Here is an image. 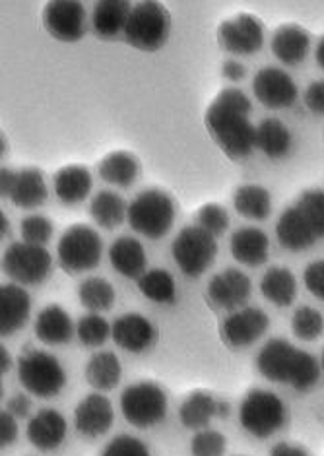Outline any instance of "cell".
Returning <instances> with one entry per match:
<instances>
[{
	"label": "cell",
	"instance_id": "6da1fadb",
	"mask_svg": "<svg viewBox=\"0 0 324 456\" xmlns=\"http://www.w3.org/2000/svg\"><path fill=\"white\" fill-rule=\"evenodd\" d=\"M251 100L237 88L222 90L204 115L214 142L231 159L251 156L256 148V126L251 123Z\"/></svg>",
	"mask_w": 324,
	"mask_h": 456
},
{
	"label": "cell",
	"instance_id": "7a4b0ae2",
	"mask_svg": "<svg viewBox=\"0 0 324 456\" xmlns=\"http://www.w3.org/2000/svg\"><path fill=\"white\" fill-rule=\"evenodd\" d=\"M256 367L268 381L289 385L296 390H309L317 385L320 375V365L315 357L284 338H272L261 347Z\"/></svg>",
	"mask_w": 324,
	"mask_h": 456
},
{
	"label": "cell",
	"instance_id": "3957f363",
	"mask_svg": "<svg viewBox=\"0 0 324 456\" xmlns=\"http://www.w3.org/2000/svg\"><path fill=\"white\" fill-rule=\"evenodd\" d=\"M177 216V204L166 191L148 189L138 192L128 204V224L146 239H161L171 230Z\"/></svg>",
	"mask_w": 324,
	"mask_h": 456
},
{
	"label": "cell",
	"instance_id": "277c9868",
	"mask_svg": "<svg viewBox=\"0 0 324 456\" xmlns=\"http://www.w3.org/2000/svg\"><path fill=\"white\" fill-rule=\"evenodd\" d=\"M169 29L171 16L167 8L154 0H144L133 6L125 28V39L138 51L154 53L166 45Z\"/></svg>",
	"mask_w": 324,
	"mask_h": 456
},
{
	"label": "cell",
	"instance_id": "5b68a950",
	"mask_svg": "<svg viewBox=\"0 0 324 456\" xmlns=\"http://www.w3.org/2000/svg\"><path fill=\"white\" fill-rule=\"evenodd\" d=\"M18 379L29 395L53 398L67 385V371L53 354L26 347L18 360Z\"/></svg>",
	"mask_w": 324,
	"mask_h": 456
},
{
	"label": "cell",
	"instance_id": "8992f818",
	"mask_svg": "<svg viewBox=\"0 0 324 456\" xmlns=\"http://www.w3.org/2000/svg\"><path fill=\"white\" fill-rule=\"evenodd\" d=\"M288 408L276 393L264 388L248 390L239 406V421L247 433L256 439L272 437L286 426Z\"/></svg>",
	"mask_w": 324,
	"mask_h": 456
},
{
	"label": "cell",
	"instance_id": "52a82bcc",
	"mask_svg": "<svg viewBox=\"0 0 324 456\" xmlns=\"http://www.w3.org/2000/svg\"><path fill=\"white\" fill-rule=\"evenodd\" d=\"M103 241L93 227L74 224L59 239V265L69 274L90 273L101 263Z\"/></svg>",
	"mask_w": 324,
	"mask_h": 456
},
{
	"label": "cell",
	"instance_id": "ba28073f",
	"mask_svg": "<svg viewBox=\"0 0 324 456\" xmlns=\"http://www.w3.org/2000/svg\"><path fill=\"white\" fill-rule=\"evenodd\" d=\"M171 255L179 270L189 278H198L212 266L218 255V241L200 225L182 227L173 239Z\"/></svg>",
	"mask_w": 324,
	"mask_h": 456
},
{
	"label": "cell",
	"instance_id": "9c48e42d",
	"mask_svg": "<svg viewBox=\"0 0 324 456\" xmlns=\"http://www.w3.org/2000/svg\"><path fill=\"white\" fill-rule=\"evenodd\" d=\"M121 411L123 418L138 429L154 428L167 414V396L159 385L140 381L123 390Z\"/></svg>",
	"mask_w": 324,
	"mask_h": 456
},
{
	"label": "cell",
	"instance_id": "30bf717a",
	"mask_svg": "<svg viewBox=\"0 0 324 456\" xmlns=\"http://www.w3.org/2000/svg\"><path fill=\"white\" fill-rule=\"evenodd\" d=\"M3 270L18 286H39L53 270V258L45 247L16 241L3 256Z\"/></svg>",
	"mask_w": 324,
	"mask_h": 456
},
{
	"label": "cell",
	"instance_id": "8fae6325",
	"mask_svg": "<svg viewBox=\"0 0 324 456\" xmlns=\"http://www.w3.org/2000/svg\"><path fill=\"white\" fill-rule=\"evenodd\" d=\"M218 43L233 55H255L264 45L263 21L253 14H237L218 28Z\"/></svg>",
	"mask_w": 324,
	"mask_h": 456
},
{
	"label": "cell",
	"instance_id": "7c38bea8",
	"mask_svg": "<svg viewBox=\"0 0 324 456\" xmlns=\"http://www.w3.org/2000/svg\"><path fill=\"white\" fill-rule=\"evenodd\" d=\"M43 26L57 41H80L85 34V8L78 0H51L43 8Z\"/></svg>",
	"mask_w": 324,
	"mask_h": 456
},
{
	"label": "cell",
	"instance_id": "4fadbf2b",
	"mask_svg": "<svg viewBox=\"0 0 324 456\" xmlns=\"http://www.w3.org/2000/svg\"><path fill=\"white\" fill-rule=\"evenodd\" d=\"M253 94L268 110H286L297 100V86L286 70L264 67L255 76Z\"/></svg>",
	"mask_w": 324,
	"mask_h": 456
},
{
	"label": "cell",
	"instance_id": "5bb4252c",
	"mask_svg": "<svg viewBox=\"0 0 324 456\" xmlns=\"http://www.w3.org/2000/svg\"><path fill=\"white\" fill-rule=\"evenodd\" d=\"M270 319L263 309L247 307L231 313L222 324V338L231 347H247L255 344L268 330Z\"/></svg>",
	"mask_w": 324,
	"mask_h": 456
},
{
	"label": "cell",
	"instance_id": "9a60e30c",
	"mask_svg": "<svg viewBox=\"0 0 324 456\" xmlns=\"http://www.w3.org/2000/svg\"><path fill=\"white\" fill-rule=\"evenodd\" d=\"M115 411L111 400L103 395H88L74 410V426L84 437H101L111 429Z\"/></svg>",
	"mask_w": 324,
	"mask_h": 456
},
{
	"label": "cell",
	"instance_id": "2e32d148",
	"mask_svg": "<svg viewBox=\"0 0 324 456\" xmlns=\"http://www.w3.org/2000/svg\"><path fill=\"white\" fill-rule=\"evenodd\" d=\"M251 278L237 268H225L208 284V299L220 309H237L251 297Z\"/></svg>",
	"mask_w": 324,
	"mask_h": 456
},
{
	"label": "cell",
	"instance_id": "e0dca14e",
	"mask_svg": "<svg viewBox=\"0 0 324 456\" xmlns=\"http://www.w3.org/2000/svg\"><path fill=\"white\" fill-rule=\"evenodd\" d=\"M26 433L28 441L36 449L49 452L59 449L64 439H67L69 426L61 411L53 408H41L36 416L29 418Z\"/></svg>",
	"mask_w": 324,
	"mask_h": 456
},
{
	"label": "cell",
	"instance_id": "ac0fdd59",
	"mask_svg": "<svg viewBox=\"0 0 324 456\" xmlns=\"http://www.w3.org/2000/svg\"><path fill=\"white\" fill-rule=\"evenodd\" d=\"M113 342L125 352L140 354L154 344L156 330L144 314L126 313L121 314L111 327Z\"/></svg>",
	"mask_w": 324,
	"mask_h": 456
},
{
	"label": "cell",
	"instance_id": "d6986e66",
	"mask_svg": "<svg viewBox=\"0 0 324 456\" xmlns=\"http://www.w3.org/2000/svg\"><path fill=\"white\" fill-rule=\"evenodd\" d=\"M29 293L18 284H3L0 288V334L12 336L29 319Z\"/></svg>",
	"mask_w": 324,
	"mask_h": 456
},
{
	"label": "cell",
	"instance_id": "ffe728a7",
	"mask_svg": "<svg viewBox=\"0 0 324 456\" xmlns=\"http://www.w3.org/2000/svg\"><path fill=\"white\" fill-rule=\"evenodd\" d=\"M276 237L279 245L288 251H305V248L315 245L319 239L315 232L311 230V225L304 218V214L299 212L297 206H289V208L279 216L276 224Z\"/></svg>",
	"mask_w": 324,
	"mask_h": 456
},
{
	"label": "cell",
	"instance_id": "44dd1931",
	"mask_svg": "<svg viewBox=\"0 0 324 456\" xmlns=\"http://www.w3.org/2000/svg\"><path fill=\"white\" fill-rule=\"evenodd\" d=\"M230 251L239 265L261 266L268 258L270 239L258 227H241L230 239Z\"/></svg>",
	"mask_w": 324,
	"mask_h": 456
},
{
	"label": "cell",
	"instance_id": "7402d4cb",
	"mask_svg": "<svg viewBox=\"0 0 324 456\" xmlns=\"http://www.w3.org/2000/svg\"><path fill=\"white\" fill-rule=\"evenodd\" d=\"M270 49H272L274 57L279 62L294 67V64L305 61L311 49V36L307 34V29L297 24L279 26L272 37V43H270Z\"/></svg>",
	"mask_w": 324,
	"mask_h": 456
},
{
	"label": "cell",
	"instance_id": "603a6c76",
	"mask_svg": "<svg viewBox=\"0 0 324 456\" xmlns=\"http://www.w3.org/2000/svg\"><path fill=\"white\" fill-rule=\"evenodd\" d=\"M109 260L118 274L131 280H140L146 274L148 256L144 245L134 237L123 235L115 239L109 248Z\"/></svg>",
	"mask_w": 324,
	"mask_h": 456
},
{
	"label": "cell",
	"instance_id": "cb8c5ba5",
	"mask_svg": "<svg viewBox=\"0 0 324 456\" xmlns=\"http://www.w3.org/2000/svg\"><path fill=\"white\" fill-rule=\"evenodd\" d=\"M133 4L126 0H100L93 4L92 28L97 37L115 39L118 34H125L128 16H131Z\"/></svg>",
	"mask_w": 324,
	"mask_h": 456
},
{
	"label": "cell",
	"instance_id": "d4e9b609",
	"mask_svg": "<svg viewBox=\"0 0 324 456\" xmlns=\"http://www.w3.org/2000/svg\"><path fill=\"white\" fill-rule=\"evenodd\" d=\"M49 197V189L45 175L37 167H24L16 171V184L10 194V200L21 210H34L45 204Z\"/></svg>",
	"mask_w": 324,
	"mask_h": 456
},
{
	"label": "cell",
	"instance_id": "484cf974",
	"mask_svg": "<svg viewBox=\"0 0 324 456\" xmlns=\"http://www.w3.org/2000/svg\"><path fill=\"white\" fill-rule=\"evenodd\" d=\"M74 324L61 305H47L36 319V336L45 346H62L72 340Z\"/></svg>",
	"mask_w": 324,
	"mask_h": 456
},
{
	"label": "cell",
	"instance_id": "4316f807",
	"mask_svg": "<svg viewBox=\"0 0 324 456\" xmlns=\"http://www.w3.org/2000/svg\"><path fill=\"white\" fill-rule=\"evenodd\" d=\"M92 173L84 166H67L57 171L53 179V189H55L57 199L62 204H78L88 199L92 192Z\"/></svg>",
	"mask_w": 324,
	"mask_h": 456
},
{
	"label": "cell",
	"instance_id": "83f0119b",
	"mask_svg": "<svg viewBox=\"0 0 324 456\" xmlns=\"http://www.w3.org/2000/svg\"><path fill=\"white\" fill-rule=\"evenodd\" d=\"M214 416H220V400L204 390L189 395L179 408V419L189 429H207Z\"/></svg>",
	"mask_w": 324,
	"mask_h": 456
},
{
	"label": "cell",
	"instance_id": "f1b7e54d",
	"mask_svg": "<svg viewBox=\"0 0 324 456\" xmlns=\"http://www.w3.org/2000/svg\"><path fill=\"white\" fill-rule=\"evenodd\" d=\"M263 296L278 307H289L297 296V280L286 266L268 268L261 280Z\"/></svg>",
	"mask_w": 324,
	"mask_h": 456
},
{
	"label": "cell",
	"instance_id": "f546056e",
	"mask_svg": "<svg viewBox=\"0 0 324 456\" xmlns=\"http://www.w3.org/2000/svg\"><path fill=\"white\" fill-rule=\"evenodd\" d=\"M100 177L115 184V187L126 189L136 181L138 173H140V164L138 158L131 151H113V154L105 156L100 164Z\"/></svg>",
	"mask_w": 324,
	"mask_h": 456
},
{
	"label": "cell",
	"instance_id": "4dcf8cb0",
	"mask_svg": "<svg viewBox=\"0 0 324 456\" xmlns=\"http://www.w3.org/2000/svg\"><path fill=\"white\" fill-rule=\"evenodd\" d=\"M233 206L243 218L263 222L272 212V197L261 184H243L233 192Z\"/></svg>",
	"mask_w": 324,
	"mask_h": 456
},
{
	"label": "cell",
	"instance_id": "1f68e13d",
	"mask_svg": "<svg viewBox=\"0 0 324 456\" xmlns=\"http://www.w3.org/2000/svg\"><path fill=\"white\" fill-rule=\"evenodd\" d=\"M256 148L270 159H282L291 148V134L279 118L268 117L256 126Z\"/></svg>",
	"mask_w": 324,
	"mask_h": 456
},
{
	"label": "cell",
	"instance_id": "d6a6232c",
	"mask_svg": "<svg viewBox=\"0 0 324 456\" xmlns=\"http://www.w3.org/2000/svg\"><path fill=\"white\" fill-rule=\"evenodd\" d=\"M121 362L113 352H97L85 365V381L95 390H113L121 381Z\"/></svg>",
	"mask_w": 324,
	"mask_h": 456
},
{
	"label": "cell",
	"instance_id": "836d02e7",
	"mask_svg": "<svg viewBox=\"0 0 324 456\" xmlns=\"http://www.w3.org/2000/svg\"><path fill=\"white\" fill-rule=\"evenodd\" d=\"M90 214L97 225L105 227V230H113V227H118L125 222L128 216V206L121 194L113 191H100L92 199Z\"/></svg>",
	"mask_w": 324,
	"mask_h": 456
},
{
	"label": "cell",
	"instance_id": "e575fe53",
	"mask_svg": "<svg viewBox=\"0 0 324 456\" xmlns=\"http://www.w3.org/2000/svg\"><path fill=\"white\" fill-rule=\"evenodd\" d=\"M138 289L154 303H173L177 297L175 278L164 268L146 270V274L138 280Z\"/></svg>",
	"mask_w": 324,
	"mask_h": 456
},
{
	"label": "cell",
	"instance_id": "d590c367",
	"mask_svg": "<svg viewBox=\"0 0 324 456\" xmlns=\"http://www.w3.org/2000/svg\"><path fill=\"white\" fill-rule=\"evenodd\" d=\"M78 299L92 313L109 311L115 303V289L105 278L92 276L80 284Z\"/></svg>",
	"mask_w": 324,
	"mask_h": 456
},
{
	"label": "cell",
	"instance_id": "8d00e7d4",
	"mask_svg": "<svg viewBox=\"0 0 324 456\" xmlns=\"http://www.w3.org/2000/svg\"><path fill=\"white\" fill-rule=\"evenodd\" d=\"M291 330L304 342L317 340L324 332V317L315 307H299L291 317Z\"/></svg>",
	"mask_w": 324,
	"mask_h": 456
},
{
	"label": "cell",
	"instance_id": "74e56055",
	"mask_svg": "<svg viewBox=\"0 0 324 456\" xmlns=\"http://www.w3.org/2000/svg\"><path fill=\"white\" fill-rule=\"evenodd\" d=\"M296 206L299 212L304 214V218L311 225V230L315 232L317 239L324 237V192L319 189L305 191L297 199Z\"/></svg>",
	"mask_w": 324,
	"mask_h": 456
},
{
	"label": "cell",
	"instance_id": "f35d334b",
	"mask_svg": "<svg viewBox=\"0 0 324 456\" xmlns=\"http://www.w3.org/2000/svg\"><path fill=\"white\" fill-rule=\"evenodd\" d=\"M77 334L84 346L100 347L111 336V324L100 317V313H88L78 321Z\"/></svg>",
	"mask_w": 324,
	"mask_h": 456
},
{
	"label": "cell",
	"instance_id": "ab89813d",
	"mask_svg": "<svg viewBox=\"0 0 324 456\" xmlns=\"http://www.w3.org/2000/svg\"><path fill=\"white\" fill-rule=\"evenodd\" d=\"M20 233L26 243L43 247L49 243L53 237V222L39 214L28 216V218H24L20 224Z\"/></svg>",
	"mask_w": 324,
	"mask_h": 456
},
{
	"label": "cell",
	"instance_id": "60d3db41",
	"mask_svg": "<svg viewBox=\"0 0 324 456\" xmlns=\"http://www.w3.org/2000/svg\"><path fill=\"white\" fill-rule=\"evenodd\" d=\"M228 441L215 429H200L190 441L192 456H223Z\"/></svg>",
	"mask_w": 324,
	"mask_h": 456
},
{
	"label": "cell",
	"instance_id": "b9f144b4",
	"mask_svg": "<svg viewBox=\"0 0 324 456\" xmlns=\"http://www.w3.org/2000/svg\"><path fill=\"white\" fill-rule=\"evenodd\" d=\"M197 222L208 233L218 237L230 227V214L225 212L223 206L210 202V204L200 206V210L197 212Z\"/></svg>",
	"mask_w": 324,
	"mask_h": 456
},
{
	"label": "cell",
	"instance_id": "7bdbcfd3",
	"mask_svg": "<svg viewBox=\"0 0 324 456\" xmlns=\"http://www.w3.org/2000/svg\"><path fill=\"white\" fill-rule=\"evenodd\" d=\"M101 456H152L138 437L133 436H117L113 441L107 443Z\"/></svg>",
	"mask_w": 324,
	"mask_h": 456
},
{
	"label": "cell",
	"instance_id": "ee69618b",
	"mask_svg": "<svg viewBox=\"0 0 324 456\" xmlns=\"http://www.w3.org/2000/svg\"><path fill=\"white\" fill-rule=\"evenodd\" d=\"M304 284L311 296L324 301V260H315L305 268Z\"/></svg>",
	"mask_w": 324,
	"mask_h": 456
},
{
	"label": "cell",
	"instance_id": "f6af8a7d",
	"mask_svg": "<svg viewBox=\"0 0 324 456\" xmlns=\"http://www.w3.org/2000/svg\"><path fill=\"white\" fill-rule=\"evenodd\" d=\"M18 437V418L10 414L8 410L0 411V444L10 447Z\"/></svg>",
	"mask_w": 324,
	"mask_h": 456
},
{
	"label": "cell",
	"instance_id": "bcb514c9",
	"mask_svg": "<svg viewBox=\"0 0 324 456\" xmlns=\"http://www.w3.org/2000/svg\"><path fill=\"white\" fill-rule=\"evenodd\" d=\"M305 105L311 113L324 115V80L309 84L305 90Z\"/></svg>",
	"mask_w": 324,
	"mask_h": 456
},
{
	"label": "cell",
	"instance_id": "7dc6e473",
	"mask_svg": "<svg viewBox=\"0 0 324 456\" xmlns=\"http://www.w3.org/2000/svg\"><path fill=\"white\" fill-rule=\"evenodd\" d=\"M6 410L12 414L14 418H28L31 411V400L26 395H14L6 402Z\"/></svg>",
	"mask_w": 324,
	"mask_h": 456
},
{
	"label": "cell",
	"instance_id": "c3c4849f",
	"mask_svg": "<svg viewBox=\"0 0 324 456\" xmlns=\"http://www.w3.org/2000/svg\"><path fill=\"white\" fill-rule=\"evenodd\" d=\"M270 456H309V452L294 443H278L270 451Z\"/></svg>",
	"mask_w": 324,
	"mask_h": 456
},
{
	"label": "cell",
	"instance_id": "681fc988",
	"mask_svg": "<svg viewBox=\"0 0 324 456\" xmlns=\"http://www.w3.org/2000/svg\"><path fill=\"white\" fill-rule=\"evenodd\" d=\"M14 184H16V171L8 167L0 169V194H3V199H10V194L14 191Z\"/></svg>",
	"mask_w": 324,
	"mask_h": 456
},
{
	"label": "cell",
	"instance_id": "f907efd6",
	"mask_svg": "<svg viewBox=\"0 0 324 456\" xmlns=\"http://www.w3.org/2000/svg\"><path fill=\"white\" fill-rule=\"evenodd\" d=\"M222 72L230 82H239L245 76V67L237 61H228V62H223Z\"/></svg>",
	"mask_w": 324,
	"mask_h": 456
},
{
	"label": "cell",
	"instance_id": "816d5d0a",
	"mask_svg": "<svg viewBox=\"0 0 324 456\" xmlns=\"http://www.w3.org/2000/svg\"><path fill=\"white\" fill-rule=\"evenodd\" d=\"M10 365H12V357H10V354H8L4 346H0V373L4 375L10 369Z\"/></svg>",
	"mask_w": 324,
	"mask_h": 456
},
{
	"label": "cell",
	"instance_id": "f5cc1de1",
	"mask_svg": "<svg viewBox=\"0 0 324 456\" xmlns=\"http://www.w3.org/2000/svg\"><path fill=\"white\" fill-rule=\"evenodd\" d=\"M315 59H317V62H319V67L324 70V37H320V41L317 43Z\"/></svg>",
	"mask_w": 324,
	"mask_h": 456
},
{
	"label": "cell",
	"instance_id": "db71d44e",
	"mask_svg": "<svg viewBox=\"0 0 324 456\" xmlns=\"http://www.w3.org/2000/svg\"><path fill=\"white\" fill-rule=\"evenodd\" d=\"M8 232V218L4 216V212L0 214V235L4 237V233Z\"/></svg>",
	"mask_w": 324,
	"mask_h": 456
},
{
	"label": "cell",
	"instance_id": "11a10c76",
	"mask_svg": "<svg viewBox=\"0 0 324 456\" xmlns=\"http://www.w3.org/2000/svg\"><path fill=\"white\" fill-rule=\"evenodd\" d=\"M322 369H324V354H322Z\"/></svg>",
	"mask_w": 324,
	"mask_h": 456
}]
</instances>
